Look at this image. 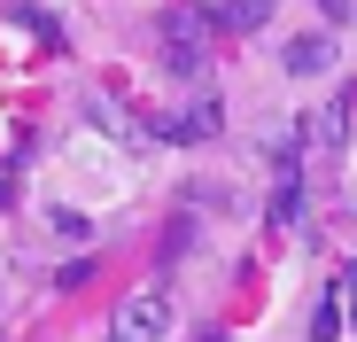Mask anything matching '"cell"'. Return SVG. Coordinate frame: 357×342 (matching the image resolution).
Wrapping results in <instances>:
<instances>
[{"instance_id": "6da1fadb", "label": "cell", "mask_w": 357, "mask_h": 342, "mask_svg": "<svg viewBox=\"0 0 357 342\" xmlns=\"http://www.w3.org/2000/svg\"><path fill=\"white\" fill-rule=\"evenodd\" d=\"M155 47H163V63H171L178 78H195V70H202V47H210V16L171 8V16H163V31H155Z\"/></svg>"}, {"instance_id": "7a4b0ae2", "label": "cell", "mask_w": 357, "mask_h": 342, "mask_svg": "<svg viewBox=\"0 0 357 342\" xmlns=\"http://www.w3.org/2000/svg\"><path fill=\"white\" fill-rule=\"evenodd\" d=\"M109 334H125V342H163V334H171V296L155 288V280L132 288L125 304H116V327H109Z\"/></svg>"}, {"instance_id": "3957f363", "label": "cell", "mask_w": 357, "mask_h": 342, "mask_svg": "<svg viewBox=\"0 0 357 342\" xmlns=\"http://www.w3.org/2000/svg\"><path fill=\"white\" fill-rule=\"evenodd\" d=\"M280 63H287V78H334V63H342V39H334V31H295Z\"/></svg>"}, {"instance_id": "277c9868", "label": "cell", "mask_w": 357, "mask_h": 342, "mask_svg": "<svg viewBox=\"0 0 357 342\" xmlns=\"http://www.w3.org/2000/svg\"><path fill=\"white\" fill-rule=\"evenodd\" d=\"M272 8H280V0H225V8L210 16V31H225V39H249V31H257Z\"/></svg>"}, {"instance_id": "5b68a950", "label": "cell", "mask_w": 357, "mask_h": 342, "mask_svg": "<svg viewBox=\"0 0 357 342\" xmlns=\"http://www.w3.org/2000/svg\"><path fill=\"white\" fill-rule=\"evenodd\" d=\"M311 148H349V94H334L311 117Z\"/></svg>"}, {"instance_id": "8992f818", "label": "cell", "mask_w": 357, "mask_h": 342, "mask_svg": "<svg viewBox=\"0 0 357 342\" xmlns=\"http://www.w3.org/2000/svg\"><path fill=\"white\" fill-rule=\"evenodd\" d=\"M218 125H225V109H218V101H210V94H202V101H195V109H187V117H178V125H171V133H178V140H210V133H218Z\"/></svg>"}, {"instance_id": "52a82bcc", "label": "cell", "mask_w": 357, "mask_h": 342, "mask_svg": "<svg viewBox=\"0 0 357 342\" xmlns=\"http://www.w3.org/2000/svg\"><path fill=\"white\" fill-rule=\"evenodd\" d=\"M295 225H303V187L280 179V195H272V234H295Z\"/></svg>"}, {"instance_id": "ba28073f", "label": "cell", "mask_w": 357, "mask_h": 342, "mask_svg": "<svg viewBox=\"0 0 357 342\" xmlns=\"http://www.w3.org/2000/svg\"><path fill=\"white\" fill-rule=\"evenodd\" d=\"M311 342H342V296H334V288L319 296V319H311Z\"/></svg>"}, {"instance_id": "9c48e42d", "label": "cell", "mask_w": 357, "mask_h": 342, "mask_svg": "<svg viewBox=\"0 0 357 342\" xmlns=\"http://www.w3.org/2000/svg\"><path fill=\"white\" fill-rule=\"evenodd\" d=\"M334 296H342V319L357 327V265H342V272H334Z\"/></svg>"}, {"instance_id": "30bf717a", "label": "cell", "mask_w": 357, "mask_h": 342, "mask_svg": "<svg viewBox=\"0 0 357 342\" xmlns=\"http://www.w3.org/2000/svg\"><path fill=\"white\" fill-rule=\"evenodd\" d=\"M86 117H93V125H109V133H125V109H116L109 94H93V101H86Z\"/></svg>"}, {"instance_id": "8fae6325", "label": "cell", "mask_w": 357, "mask_h": 342, "mask_svg": "<svg viewBox=\"0 0 357 342\" xmlns=\"http://www.w3.org/2000/svg\"><path fill=\"white\" fill-rule=\"evenodd\" d=\"M54 280H63V288H86V280H93V257H70V265L54 272Z\"/></svg>"}, {"instance_id": "7c38bea8", "label": "cell", "mask_w": 357, "mask_h": 342, "mask_svg": "<svg viewBox=\"0 0 357 342\" xmlns=\"http://www.w3.org/2000/svg\"><path fill=\"white\" fill-rule=\"evenodd\" d=\"M109 342H125V334H109Z\"/></svg>"}]
</instances>
